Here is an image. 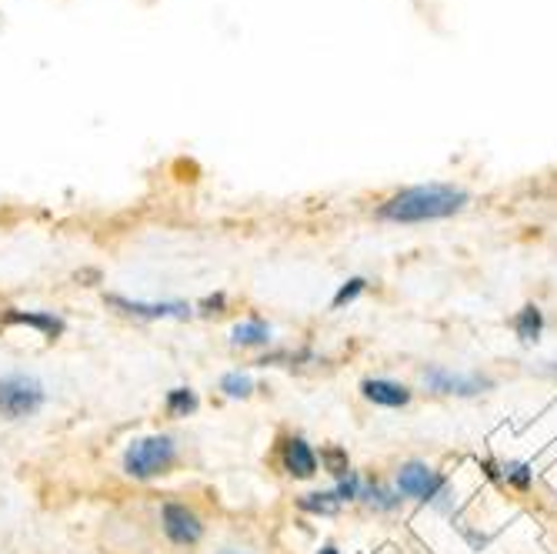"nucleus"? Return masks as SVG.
I'll use <instances>...</instances> for the list:
<instances>
[{"label": "nucleus", "instance_id": "f8f14e48", "mask_svg": "<svg viewBox=\"0 0 557 554\" xmlns=\"http://www.w3.org/2000/svg\"><path fill=\"white\" fill-rule=\"evenodd\" d=\"M231 341L241 344V348H251V344H267L271 341V328L264 321H244L231 331Z\"/></svg>", "mask_w": 557, "mask_h": 554}, {"label": "nucleus", "instance_id": "f3484780", "mask_svg": "<svg viewBox=\"0 0 557 554\" xmlns=\"http://www.w3.org/2000/svg\"><path fill=\"white\" fill-rule=\"evenodd\" d=\"M364 288H367V281H364V277H351V281H347L344 288L334 294V308H344V304H351V301L357 298V294L364 291Z\"/></svg>", "mask_w": 557, "mask_h": 554}, {"label": "nucleus", "instance_id": "a211bd4d", "mask_svg": "<svg viewBox=\"0 0 557 554\" xmlns=\"http://www.w3.org/2000/svg\"><path fill=\"white\" fill-rule=\"evenodd\" d=\"M504 478L514 481L517 488H527V484H531V471H527V464H507V468H504Z\"/></svg>", "mask_w": 557, "mask_h": 554}, {"label": "nucleus", "instance_id": "39448f33", "mask_svg": "<svg viewBox=\"0 0 557 554\" xmlns=\"http://www.w3.org/2000/svg\"><path fill=\"white\" fill-rule=\"evenodd\" d=\"M424 384L437 394H457V398H474V394L491 388V381L487 378H477V374H454L447 368L424 371Z\"/></svg>", "mask_w": 557, "mask_h": 554}, {"label": "nucleus", "instance_id": "1a4fd4ad", "mask_svg": "<svg viewBox=\"0 0 557 554\" xmlns=\"http://www.w3.org/2000/svg\"><path fill=\"white\" fill-rule=\"evenodd\" d=\"M284 468L287 474H294V478H311V474L317 471V458L311 451V444H307L304 438H291L284 448Z\"/></svg>", "mask_w": 557, "mask_h": 554}, {"label": "nucleus", "instance_id": "9b49d317", "mask_svg": "<svg viewBox=\"0 0 557 554\" xmlns=\"http://www.w3.org/2000/svg\"><path fill=\"white\" fill-rule=\"evenodd\" d=\"M7 324H31V328H41L47 338H57L64 331V321L54 318V314H24V311H11L7 314Z\"/></svg>", "mask_w": 557, "mask_h": 554}, {"label": "nucleus", "instance_id": "ddd939ff", "mask_svg": "<svg viewBox=\"0 0 557 554\" xmlns=\"http://www.w3.org/2000/svg\"><path fill=\"white\" fill-rule=\"evenodd\" d=\"M301 508L314 511V514H334L337 508H341V498H337L334 491H314V494H304Z\"/></svg>", "mask_w": 557, "mask_h": 554}, {"label": "nucleus", "instance_id": "6ab92c4d", "mask_svg": "<svg viewBox=\"0 0 557 554\" xmlns=\"http://www.w3.org/2000/svg\"><path fill=\"white\" fill-rule=\"evenodd\" d=\"M317 554H341V551H337V548H321Z\"/></svg>", "mask_w": 557, "mask_h": 554}, {"label": "nucleus", "instance_id": "0eeeda50", "mask_svg": "<svg viewBox=\"0 0 557 554\" xmlns=\"http://www.w3.org/2000/svg\"><path fill=\"white\" fill-rule=\"evenodd\" d=\"M107 301L127 314H137V318H187V314H191V308L181 301H161V304H144V301H127V298H107Z\"/></svg>", "mask_w": 557, "mask_h": 554}, {"label": "nucleus", "instance_id": "6e6552de", "mask_svg": "<svg viewBox=\"0 0 557 554\" xmlns=\"http://www.w3.org/2000/svg\"><path fill=\"white\" fill-rule=\"evenodd\" d=\"M364 398L374 401V404H384V408H404L407 401H411V391L404 388V384L397 381H384V378H374V381H364L361 384Z\"/></svg>", "mask_w": 557, "mask_h": 554}, {"label": "nucleus", "instance_id": "7ed1b4c3", "mask_svg": "<svg viewBox=\"0 0 557 554\" xmlns=\"http://www.w3.org/2000/svg\"><path fill=\"white\" fill-rule=\"evenodd\" d=\"M174 454H177L174 441L164 438V434H154V438H141L127 448L124 468L127 474H134V478H154V474H161L164 468H171Z\"/></svg>", "mask_w": 557, "mask_h": 554}, {"label": "nucleus", "instance_id": "412c9836", "mask_svg": "<svg viewBox=\"0 0 557 554\" xmlns=\"http://www.w3.org/2000/svg\"><path fill=\"white\" fill-rule=\"evenodd\" d=\"M547 371H557V364H547Z\"/></svg>", "mask_w": 557, "mask_h": 554}, {"label": "nucleus", "instance_id": "423d86ee", "mask_svg": "<svg viewBox=\"0 0 557 554\" xmlns=\"http://www.w3.org/2000/svg\"><path fill=\"white\" fill-rule=\"evenodd\" d=\"M164 531L174 544H194V541H201L204 524L197 521V514L187 511L184 504H167L164 508Z\"/></svg>", "mask_w": 557, "mask_h": 554}, {"label": "nucleus", "instance_id": "dca6fc26", "mask_svg": "<svg viewBox=\"0 0 557 554\" xmlns=\"http://www.w3.org/2000/svg\"><path fill=\"white\" fill-rule=\"evenodd\" d=\"M357 498L367 501V504H374V508H381V511L397 508V498H391L384 488H371V484H361V494H357Z\"/></svg>", "mask_w": 557, "mask_h": 554}, {"label": "nucleus", "instance_id": "20e7f679", "mask_svg": "<svg viewBox=\"0 0 557 554\" xmlns=\"http://www.w3.org/2000/svg\"><path fill=\"white\" fill-rule=\"evenodd\" d=\"M44 404L41 381L24 378V374H11L0 381V418H27Z\"/></svg>", "mask_w": 557, "mask_h": 554}, {"label": "nucleus", "instance_id": "f257e3e1", "mask_svg": "<svg viewBox=\"0 0 557 554\" xmlns=\"http://www.w3.org/2000/svg\"><path fill=\"white\" fill-rule=\"evenodd\" d=\"M467 191L454 184H417L407 187V191L394 194L391 201L381 204L384 221L397 224H417V221H441V217H451L467 207Z\"/></svg>", "mask_w": 557, "mask_h": 554}, {"label": "nucleus", "instance_id": "2eb2a0df", "mask_svg": "<svg viewBox=\"0 0 557 554\" xmlns=\"http://www.w3.org/2000/svg\"><path fill=\"white\" fill-rule=\"evenodd\" d=\"M221 391L227 394V398H247V394L254 391V384L247 374H224V381H221Z\"/></svg>", "mask_w": 557, "mask_h": 554}, {"label": "nucleus", "instance_id": "aec40b11", "mask_svg": "<svg viewBox=\"0 0 557 554\" xmlns=\"http://www.w3.org/2000/svg\"><path fill=\"white\" fill-rule=\"evenodd\" d=\"M217 554H244V551H231V548H227V551H217Z\"/></svg>", "mask_w": 557, "mask_h": 554}, {"label": "nucleus", "instance_id": "4468645a", "mask_svg": "<svg viewBox=\"0 0 557 554\" xmlns=\"http://www.w3.org/2000/svg\"><path fill=\"white\" fill-rule=\"evenodd\" d=\"M197 408V394L191 388H174L167 394V411L174 414V418H184V414H191Z\"/></svg>", "mask_w": 557, "mask_h": 554}, {"label": "nucleus", "instance_id": "f03ea898", "mask_svg": "<svg viewBox=\"0 0 557 554\" xmlns=\"http://www.w3.org/2000/svg\"><path fill=\"white\" fill-rule=\"evenodd\" d=\"M397 491L407 494V498L434 504L437 511L451 508V488H447V481L421 461H411L397 471Z\"/></svg>", "mask_w": 557, "mask_h": 554}, {"label": "nucleus", "instance_id": "9d476101", "mask_svg": "<svg viewBox=\"0 0 557 554\" xmlns=\"http://www.w3.org/2000/svg\"><path fill=\"white\" fill-rule=\"evenodd\" d=\"M514 331H517V338H521L524 344H531L541 338V331H544V314L541 308H534V304H527L524 311H517V318H514Z\"/></svg>", "mask_w": 557, "mask_h": 554}]
</instances>
